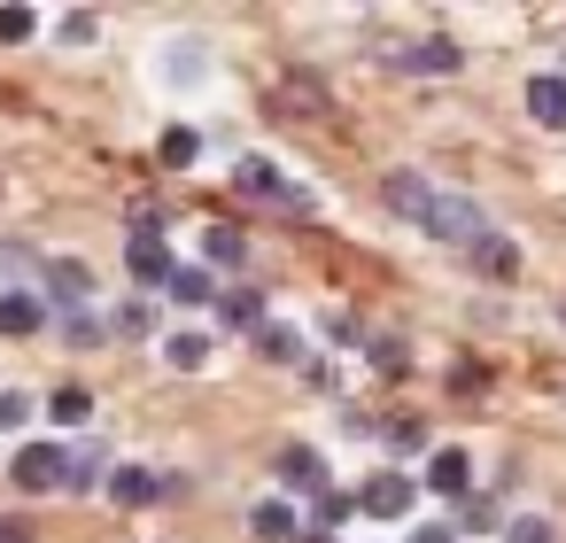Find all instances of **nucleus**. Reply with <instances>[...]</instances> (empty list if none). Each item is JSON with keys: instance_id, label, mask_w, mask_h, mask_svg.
Returning <instances> with one entry per match:
<instances>
[{"instance_id": "nucleus-18", "label": "nucleus", "mask_w": 566, "mask_h": 543, "mask_svg": "<svg viewBox=\"0 0 566 543\" xmlns=\"http://www.w3.org/2000/svg\"><path fill=\"white\" fill-rule=\"evenodd\" d=\"M164 357H171V373H202V365H210V334H195V326H187V334H171V342H164Z\"/></svg>"}, {"instance_id": "nucleus-6", "label": "nucleus", "mask_w": 566, "mask_h": 543, "mask_svg": "<svg viewBox=\"0 0 566 543\" xmlns=\"http://www.w3.org/2000/svg\"><path fill=\"white\" fill-rule=\"evenodd\" d=\"M527 117H535L543 133H566V71L527 79Z\"/></svg>"}, {"instance_id": "nucleus-10", "label": "nucleus", "mask_w": 566, "mask_h": 543, "mask_svg": "<svg viewBox=\"0 0 566 543\" xmlns=\"http://www.w3.org/2000/svg\"><path fill=\"white\" fill-rule=\"evenodd\" d=\"M249 528H256L264 543H295V535H303V512H295L287 497H264V504L249 512Z\"/></svg>"}, {"instance_id": "nucleus-13", "label": "nucleus", "mask_w": 566, "mask_h": 543, "mask_svg": "<svg viewBox=\"0 0 566 543\" xmlns=\"http://www.w3.org/2000/svg\"><path fill=\"white\" fill-rule=\"evenodd\" d=\"M109 497H117V504H156V497H164V473H148V466H117V473H109Z\"/></svg>"}, {"instance_id": "nucleus-14", "label": "nucleus", "mask_w": 566, "mask_h": 543, "mask_svg": "<svg viewBox=\"0 0 566 543\" xmlns=\"http://www.w3.org/2000/svg\"><path fill=\"white\" fill-rule=\"evenodd\" d=\"M164 295H171V303H218V280H210L202 264H171Z\"/></svg>"}, {"instance_id": "nucleus-3", "label": "nucleus", "mask_w": 566, "mask_h": 543, "mask_svg": "<svg viewBox=\"0 0 566 543\" xmlns=\"http://www.w3.org/2000/svg\"><path fill=\"white\" fill-rule=\"evenodd\" d=\"M17 489H24V497L63 489V442H24V450H17Z\"/></svg>"}, {"instance_id": "nucleus-4", "label": "nucleus", "mask_w": 566, "mask_h": 543, "mask_svg": "<svg viewBox=\"0 0 566 543\" xmlns=\"http://www.w3.org/2000/svg\"><path fill=\"white\" fill-rule=\"evenodd\" d=\"M380 202H388V218H403V226H427V210H434V187H427L419 171H396V179L380 187Z\"/></svg>"}, {"instance_id": "nucleus-1", "label": "nucleus", "mask_w": 566, "mask_h": 543, "mask_svg": "<svg viewBox=\"0 0 566 543\" xmlns=\"http://www.w3.org/2000/svg\"><path fill=\"white\" fill-rule=\"evenodd\" d=\"M427 233H434V241H458V249H473V241L489 233V218H481V202H473V195H434V210H427Z\"/></svg>"}, {"instance_id": "nucleus-11", "label": "nucleus", "mask_w": 566, "mask_h": 543, "mask_svg": "<svg viewBox=\"0 0 566 543\" xmlns=\"http://www.w3.org/2000/svg\"><path fill=\"white\" fill-rule=\"evenodd\" d=\"M396 63H403V71H427V79H450L465 55H458V40H419V48H403Z\"/></svg>"}, {"instance_id": "nucleus-31", "label": "nucleus", "mask_w": 566, "mask_h": 543, "mask_svg": "<svg viewBox=\"0 0 566 543\" xmlns=\"http://www.w3.org/2000/svg\"><path fill=\"white\" fill-rule=\"evenodd\" d=\"M411 543H458L450 528H411Z\"/></svg>"}, {"instance_id": "nucleus-5", "label": "nucleus", "mask_w": 566, "mask_h": 543, "mask_svg": "<svg viewBox=\"0 0 566 543\" xmlns=\"http://www.w3.org/2000/svg\"><path fill=\"white\" fill-rule=\"evenodd\" d=\"M419 489H434V497H465V489H473V458H465L458 442H450V450H427Z\"/></svg>"}, {"instance_id": "nucleus-20", "label": "nucleus", "mask_w": 566, "mask_h": 543, "mask_svg": "<svg viewBox=\"0 0 566 543\" xmlns=\"http://www.w3.org/2000/svg\"><path fill=\"white\" fill-rule=\"evenodd\" d=\"M349 512H357V497H342V489H318V504H311V535H334Z\"/></svg>"}, {"instance_id": "nucleus-27", "label": "nucleus", "mask_w": 566, "mask_h": 543, "mask_svg": "<svg viewBox=\"0 0 566 543\" xmlns=\"http://www.w3.org/2000/svg\"><path fill=\"white\" fill-rule=\"evenodd\" d=\"M388 450H427V427H419V419H396V427H388Z\"/></svg>"}, {"instance_id": "nucleus-17", "label": "nucleus", "mask_w": 566, "mask_h": 543, "mask_svg": "<svg viewBox=\"0 0 566 543\" xmlns=\"http://www.w3.org/2000/svg\"><path fill=\"white\" fill-rule=\"evenodd\" d=\"M40 319H48L40 295H24V288H17V295H0V334H32Z\"/></svg>"}, {"instance_id": "nucleus-29", "label": "nucleus", "mask_w": 566, "mask_h": 543, "mask_svg": "<svg viewBox=\"0 0 566 543\" xmlns=\"http://www.w3.org/2000/svg\"><path fill=\"white\" fill-rule=\"evenodd\" d=\"M117 326H125V334H148V326H156V311H148V303H125V311H117Z\"/></svg>"}, {"instance_id": "nucleus-33", "label": "nucleus", "mask_w": 566, "mask_h": 543, "mask_svg": "<svg viewBox=\"0 0 566 543\" xmlns=\"http://www.w3.org/2000/svg\"><path fill=\"white\" fill-rule=\"evenodd\" d=\"M558 326H566V303H558Z\"/></svg>"}, {"instance_id": "nucleus-12", "label": "nucleus", "mask_w": 566, "mask_h": 543, "mask_svg": "<svg viewBox=\"0 0 566 543\" xmlns=\"http://www.w3.org/2000/svg\"><path fill=\"white\" fill-rule=\"evenodd\" d=\"M48 295L78 319V311H86V295H94V272H86V264H48Z\"/></svg>"}, {"instance_id": "nucleus-19", "label": "nucleus", "mask_w": 566, "mask_h": 543, "mask_svg": "<svg viewBox=\"0 0 566 543\" xmlns=\"http://www.w3.org/2000/svg\"><path fill=\"white\" fill-rule=\"evenodd\" d=\"M48 419H55V427H86V419H94V396H86V388H55V396H48Z\"/></svg>"}, {"instance_id": "nucleus-22", "label": "nucleus", "mask_w": 566, "mask_h": 543, "mask_svg": "<svg viewBox=\"0 0 566 543\" xmlns=\"http://www.w3.org/2000/svg\"><path fill=\"white\" fill-rule=\"evenodd\" d=\"M156 156H164V164H171V171H187V164H195V156H202V140H195V133H187V125H171V133H164V148H156Z\"/></svg>"}, {"instance_id": "nucleus-9", "label": "nucleus", "mask_w": 566, "mask_h": 543, "mask_svg": "<svg viewBox=\"0 0 566 543\" xmlns=\"http://www.w3.org/2000/svg\"><path fill=\"white\" fill-rule=\"evenodd\" d=\"M233 179H241V195H264V202H287V210H295V218H303V210H311V202H303V195H295V187H287V179H280V171H272V164H241V171H233Z\"/></svg>"}, {"instance_id": "nucleus-28", "label": "nucleus", "mask_w": 566, "mask_h": 543, "mask_svg": "<svg viewBox=\"0 0 566 543\" xmlns=\"http://www.w3.org/2000/svg\"><path fill=\"white\" fill-rule=\"evenodd\" d=\"M32 24H40L32 9H0V40H32Z\"/></svg>"}, {"instance_id": "nucleus-32", "label": "nucleus", "mask_w": 566, "mask_h": 543, "mask_svg": "<svg viewBox=\"0 0 566 543\" xmlns=\"http://www.w3.org/2000/svg\"><path fill=\"white\" fill-rule=\"evenodd\" d=\"M311 543H334V535H311Z\"/></svg>"}, {"instance_id": "nucleus-21", "label": "nucleus", "mask_w": 566, "mask_h": 543, "mask_svg": "<svg viewBox=\"0 0 566 543\" xmlns=\"http://www.w3.org/2000/svg\"><path fill=\"white\" fill-rule=\"evenodd\" d=\"M202 257H210V264H241V257H249L241 226H210V233H202Z\"/></svg>"}, {"instance_id": "nucleus-7", "label": "nucleus", "mask_w": 566, "mask_h": 543, "mask_svg": "<svg viewBox=\"0 0 566 543\" xmlns=\"http://www.w3.org/2000/svg\"><path fill=\"white\" fill-rule=\"evenodd\" d=\"M125 264H133L140 288H164V280H171V249H164V233H133V241H125Z\"/></svg>"}, {"instance_id": "nucleus-16", "label": "nucleus", "mask_w": 566, "mask_h": 543, "mask_svg": "<svg viewBox=\"0 0 566 543\" xmlns=\"http://www.w3.org/2000/svg\"><path fill=\"white\" fill-rule=\"evenodd\" d=\"M256 357L264 365H303V334L295 326H256Z\"/></svg>"}, {"instance_id": "nucleus-15", "label": "nucleus", "mask_w": 566, "mask_h": 543, "mask_svg": "<svg viewBox=\"0 0 566 543\" xmlns=\"http://www.w3.org/2000/svg\"><path fill=\"white\" fill-rule=\"evenodd\" d=\"M473 264H481L489 280H512V272H520V249H512L504 233H481V241H473Z\"/></svg>"}, {"instance_id": "nucleus-26", "label": "nucleus", "mask_w": 566, "mask_h": 543, "mask_svg": "<svg viewBox=\"0 0 566 543\" xmlns=\"http://www.w3.org/2000/svg\"><path fill=\"white\" fill-rule=\"evenodd\" d=\"M365 357H373V373H403V365H411V357H403V342H388V334H380Z\"/></svg>"}, {"instance_id": "nucleus-23", "label": "nucleus", "mask_w": 566, "mask_h": 543, "mask_svg": "<svg viewBox=\"0 0 566 543\" xmlns=\"http://www.w3.org/2000/svg\"><path fill=\"white\" fill-rule=\"evenodd\" d=\"M226 319L233 326H264V288H233L226 295Z\"/></svg>"}, {"instance_id": "nucleus-8", "label": "nucleus", "mask_w": 566, "mask_h": 543, "mask_svg": "<svg viewBox=\"0 0 566 543\" xmlns=\"http://www.w3.org/2000/svg\"><path fill=\"white\" fill-rule=\"evenodd\" d=\"M280 481L303 489V497H318V489H326V458H318L311 442H287V450H280Z\"/></svg>"}, {"instance_id": "nucleus-24", "label": "nucleus", "mask_w": 566, "mask_h": 543, "mask_svg": "<svg viewBox=\"0 0 566 543\" xmlns=\"http://www.w3.org/2000/svg\"><path fill=\"white\" fill-rule=\"evenodd\" d=\"M32 411H40V404H32L24 388H0V435H17V427H24Z\"/></svg>"}, {"instance_id": "nucleus-30", "label": "nucleus", "mask_w": 566, "mask_h": 543, "mask_svg": "<svg viewBox=\"0 0 566 543\" xmlns=\"http://www.w3.org/2000/svg\"><path fill=\"white\" fill-rule=\"evenodd\" d=\"M512 543H551V520H512Z\"/></svg>"}, {"instance_id": "nucleus-25", "label": "nucleus", "mask_w": 566, "mask_h": 543, "mask_svg": "<svg viewBox=\"0 0 566 543\" xmlns=\"http://www.w3.org/2000/svg\"><path fill=\"white\" fill-rule=\"evenodd\" d=\"M94 32H102V17H94V9H71V17H63V40H71V48H86Z\"/></svg>"}, {"instance_id": "nucleus-2", "label": "nucleus", "mask_w": 566, "mask_h": 543, "mask_svg": "<svg viewBox=\"0 0 566 543\" xmlns=\"http://www.w3.org/2000/svg\"><path fill=\"white\" fill-rule=\"evenodd\" d=\"M419 504V481L411 473H373L365 489H357V512H373V520H403Z\"/></svg>"}]
</instances>
